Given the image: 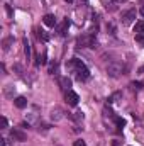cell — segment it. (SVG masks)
Masks as SVG:
<instances>
[{"mask_svg":"<svg viewBox=\"0 0 144 146\" xmlns=\"http://www.w3.org/2000/svg\"><path fill=\"white\" fill-rule=\"evenodd\" d=\"M66 68H68L70 72L75 73V76H76L78 82H87V80L90 78V70H88L87 65H85L81 60H78V58L70 60V61L66 63Z\"/></svg>","mask_w":144,"mask_h":146,"instance_id":"1","label":"cell"},{"mask_svg":"<svg viewBox=\"0 0 144 146\" xmlns=\"http://www.w3.org/2000/svg\"><path fill=\"white\" fill-rule=\"evenodd\" d=\"M73 146H87V145H85V141H83V139H76V141L73 143Z\"/></svg>","mask_w":144,"mask_h":146,"instance_id":"23","label":"cell"},{"mask_svg":"<svg viewBox=\"0 0 144 146\" xmlns=\"http://www.w3.org/2000/svg\"><path fill=\"white\" fill-rule=\"evenodd\" d=\"M126 72V68H124V65H122V61H110L107 65V73L108 76H112V78H119L120 75H124Z\"/></svg>","mask_w":144,"mask_h":146,"instance_id":"3","label":"cell"},{"mask_svg":"<svg viewBox=\"0 0 144 146\" xmlns=\"http://www.w3.org/2000/svg\"><path fill=\"white\" fill-rule=\"evenodd\" d=\"M14 106H15L17 109H26V107H27V99L22 97V95H20V97H15V99H14Z\"/></svg>","mask_w":144,"mask_h":146,"instance_id":"11","label":"cell"},{"mask_svg":"<svg viewBox=\"0 0 144 146\" xmlns=\"http://www.w3.org/2000/svg\"><path fill=\"white\" fill-rule=\"evenodd\" d=\"M65 99H66V102H68V106H78V100H80V97H78V94L76 92H73V90H68L66 94H65Z\"/></svg>","mask_w":144,"mask_h":146,"instance_id":"6","label":"cell"},{"mask_svg":"<svg viewBox=\"0 0 144 146\" xmlns=\"http://www.w3.org/2000/svg\"><path fill=\"white\" fill-rule=\"evenodd\" d=\"M112 145L114 146H120V141H112Z\"/></svg>","mask_w":144,"mask_h":146,"instance_id":"27","label":"cell"},{"mask_svg":"<svg viewBox=\"0 0 144 146\" xmlns=\"http://www.w3.org/2000/svg\"><path fill=\"white\" fill-rule=\"evenodd\" d=\"M68 27H70V19H65L61 24H58L56 26V34L58 36H66V33H68Z\"/></svg>","mask_w":144,"mask_h":146,"instance_id":"7","label":"cell"},{"mask_svg":"<svg viewBox=\"0 0 144 146\" xmlns=\"http://www.w3.org/2000/svg\"><path fill=\"white\" fill-rule=\"evenodd\" d=\"M95 36H97V33H93V31L81 34L76 39V46L78 48H95Z\"/></svg>","mask_w":144,"mask_h":146,"instance_id":"2","label":"cell"},{"mask_svg":"<svg viewBox=\"0 0 144 146\" xmlns=\"http://www.w3.org/2000/svg\"><path fill=\"white\" fill-rule=\"evenodd\" d=\"M129 87H131V90H132V92H139V90L143 88V85H141L139 82H131V83H129Z\"/></svg>","mask_w":144,"mask_h":146,"instance_id":"19","label":"cell"},{"mask_svg":"<svg viewBox=\"0 0 144 146\" xmlns=\"http://www.w3.org/2000/svg\"><path fill=\"white\" fill-rule=\"evenodd\" d=\"M70 119L76 121V122H81V121H83V112H75V114H70Z\"/></svg>","mask_w":144,"mask_h":146,"instance_id":"18","label":"cell"},{"mask_svg":"<svg viewBox=\"0 0 144 146\" xmlns=\"http://www.w3.org/2000/svg\"><path fill=\"white\" fill-rule=\"evenodd\" d=\"M120 97H122V92H115V94H112V95L108 97V104H114V102H117Z\"/></svg>","mask_w":144,"mask_h":146,"instance_id":"17","label":"cell"},{"mask_svg":"<svg viewBox=\"0 0 144 146\" xmlns=\"http://www.w3.org/2000/svg\"><path fill=\"white\" fill-rule=\"evenodd\" d=\"M56 70H58V65L56 63H51L49 65V75H56Z\"/></svg>","mask_w":144,"mask_h":146,"instance_id":"21","label":"cell"},{"mask_svg":"<svg viewBox=\"0 0 144 146\" xmlns=\"http://www.w3.org/2000/svg\"><path fill=\"white\" fill-rule=\"evenodd\" d=\"M14 92H15V88H14V85H7V87H5V90H3V94H5V97H14Z\"/></svg>","mask_w":144,"mask_h":146,"instance_id":"16","label":"cell"},{"mask_svg":"<svg viewBox=\"0 0 144 146\" xmlns=\"http://www.w3.org/2000/svg\"><path fill=\"white\" fill-rule=\"evenodd\" d=\"M141 14H143V15H144V5H143V9H141Z\"/></svg>","mask_w":144,"mask_h":146,"instance_id":"30","label":"cell"},{"mask_svg":"<svg viewBox=\"0 0 144 146\" xmlns=\"http://www.w3.org/2000/svg\"><path fill=\"white\" fill-rule=\"evenodd\" d=\"M24 53H26V56H27V60H31V46H29V42H27V39H24Z\"/></svg>","mask_w":144,"mask_h":146,"instance_id":"20","label":"cell"},{"mask_svg":"<svg viewBox=\"0 0 144 146\" xmlns=\"http://www.w3.org/2000/svg\"><path fill=\"white\" fill-rule=\"evenodd\" d=\"M12 42H14V37H12V36L5 37V39L2 41V48H3V51H9V49H10V46H12Z\"/></svg>","mask_w":144,"mask_h":146,"instance_id":"13","label":"cell"},{"mask_svg":"<svg viewBox=\"0 0 144 146\" xmlns=\"http://www.w3.org/2000/svg\"><path fill=\"white\" fill-rule=\"evenodd\" d=\"M139 73H144V66H141V68H139Z\"/></svg>","mask_w":144,"mask_h":146,"instance_id":"29","label":"cell"},{"mask_svg":"<svg viewBox=\"0 0 144 146\" xmlns=\"http://www.w3.org/2000/svg\"><path fill=\"white\" fill-rule=\"evenodd\" d=\"M136 15H137L136 9H129V10L122 12V17H120V21H122V24H124V26H129V24H132V22H134Z\"/></svg>","mask_w":144,"mask_h":146,"instance_id":"4","label":"cell"},{"mask_svg":"<svg viewBox=\"0 0 144 146\" xmlns=\"http://www.w3.org/2000/svg\"><path fill=\"white\" fill-rule=\"evenodd\" d=\"M34 34H36L37 41H48V39H49V36H48L41 27H34Z\"/></svg>","mask_w":144,"mask_h":146,"instance_id":"12","label":"cell"},{"mask_svg":"<svg viewBox=\"0 0 144 146\" xmlns=\"http://www.w3.org/2000/svg\"><path fill=\"white\" fill-rule=\"evenodd\" d=\"M42 22H44L48 27H56V26H58V21H56V17H54L53 14H46V15L42 17Z\"/></svg>","mask_w":144,"mask_h":146,"instance_id":"8","label":"cell"},{"mask_svg":"<svg viewBox=\"0 0 144 146\" xmlns=\"http://www.w3.org/2000/svg\"><path fill=\"white\" fill-rule=\"evenodd\" d=\"M14 70H15V72L19 73V75H22V72H24V70H22V66H20V65H15V66H14Z\"/></svg>","mask_w":144,"mask_h":146,"instance_id":"25","label":"cell"},{"mask_svg":"<svg viewBox=\"0 0 144 146\" xmlns=\"http://www.w3.org/2000/svg\"><path fill=\"white\" fill-rule=\"evenodd\" d=\"M0 141H2V146H7V141L5 139H0Z\"/></svg>","mask_w":144,"mask_h":146,"instance_id":"28","label":"cell"},{"mask_svg":"<svg viewBox=\"0 0 144 146\" xmlns=\"http://www.w3.org/2000/svg\"><path fill=\"white\" fill-rule=\"evenodd\" d=\"M9 126V121H7V117H2V129H5Z\"/></svg>","mask_w":144,"mask_h":146,"instance_id":"24","label":"cell"},{"mask_svg":"<svg viewBox=\"0 0 144 146\" xmlns=\"http://www.w3.org/2000/svg\"><path fill=\"white\" fill-rule=\"evenodd\" d=\"M112 3H124V2H127V0H110Z\"/></svg>","mask_w":144,"mask_h":146,"instance_id":"26","label":"cell"},{"mask_svg":"<svg viewBox=\"0 0 144 146\" xmlns=\"http://www.w3.org/2000/svg\"><path fill=\"white\" fill-rule=\"evenodd\" d=\"M107 31H110V34H115V26H114L112 22H108L107 24Z\"/></svg>","mask_w":144,"mask_h":146,"instance_id":"22","label":"cell"},{"mask_svg":"<svg viewBox=\"0 0 144 146\" xmlns=\"http://www.w3.org/2000/svg\"><path fill=\"white\" fill-rule=\"evenodd\" d=\"M58 83H59V87L65 90V92H68V90H71V80L68 78V76H61L59 80H58Z\"/></svg>","mask_w":144,"mask_h":146,"instance_id":"10","label":"cell"},{"mask_svg":"<svg viewBox=\"0 0 144 146\" xmlns=\"http://www.w3.org/2000/svg\"><path fill=\"white\" fill-rule=\"evenodd\" d=\"M114 122H115V126H117V131H122V127L126 126V121H124L122 117H115Z\"/></svg>","mask_w":144,"mask_h":146,"instance_id":"14","label":"cell"},{"mask_svg":"<svg viewBox=\"0 0 144 146\" xmlns=\"http://www.w3.org/2000/svg\"><path fill=\"white\" fill-rule=\"evenodd\" d=\"M66 2H68V3H71V2H73V0H66Z\"/></svg>","mask_w":144,"mask_h":146,"instance_id":"31","label":"cell"},{"mask_svg":"<svg viewBox=\"0 0 144 146\" xmlns=\"http://www.w3.org/2000/svg\"><path fill=\"white\" fill-rule=\"evenodd\" d=\"M10 138H12L14 141H20V143H22V141H26V139H27V134H26L22 129L14 127V129L10 131Z\"/></svg>","mask_w":144,"mask_h":146,"instance_id":"5","label":"cell"},{"mask_svg":"<svg viewBox=\"0 0 144 146\" xmlns=\"http://www.w3.org/2000/svg\"><path fill=\"white\" fill-rule=\"evenodd\" d=\"M136 34H144V22H137L134 26V36Z\"/></svg>","mask_w":144,"mask_h":146,"instance_id":"15","label":"cell"},{"mask_svg":"<svg viewBox=\"0 0 144 146\" xmlns=\"http://www.w3.org/2000/svg\"><path fill=\"white\" fill-rule=\"evenodd\" d=\"M63 117H65V112H63V109H59V107H54V109L51 110V121L58 122V121H61Z\"/></svg>","mask_w":144,"mask_h":146,"instance_id":"9","label":"cell"}]
</instances>
